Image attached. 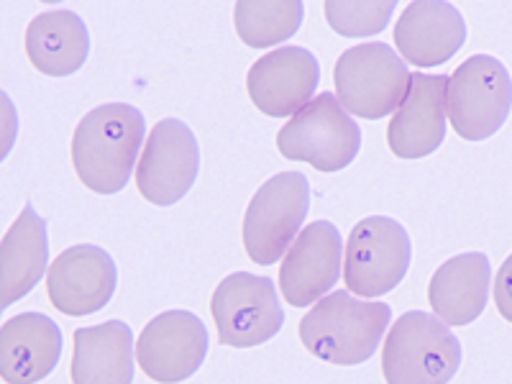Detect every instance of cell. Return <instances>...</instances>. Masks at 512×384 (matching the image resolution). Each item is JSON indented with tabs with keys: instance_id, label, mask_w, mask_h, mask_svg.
<instances>
[{
	"instance_id": "cell-14",
	"label": "cell",
	"mask_w": 512,
	"mask_h": 384,
	"mask_svg": "<svg viewBox=\"0 0 512 384\" xmlns=\"http://www.w3.org/2000/svg\"><path fill=\"white\" fill-rule=\"evenodd\" d=\"M318 82V59L308 49L282 47L251 64L246 90L256 111L269 118H287L313 100Z\"/></svg>"
},
{
	"instance_id": "cell-17",
	"label": "cell",
	"mask_w": 512,
	"mask_h": 384,
	"mask_svg": "<svg viewBox=\"0 0 512 384\" xmlns=\"http://www.w3.org/2000/svg\"><path fill=\"white\" fill-rule=\"evenodd\" d=\"M62 331L49 315L21 313L0 326V379L36 384L57 369Z\"/></svg>"
},
{
	"instance_id": "cell-7",
	"label": "cell",
	"mask_w": 512,
	"mask_h": 384,
	"mask_svg": "<svg viewBox=\"0 0 512 384\" xmlns=\"http://www.w3.org/2000/svg\"><path fill=\"white\" fill-rule=\"evenodd\" d=\"M310 208V182L300 172L269 177L244 213V249L251 262L272 267L290 249Z\"/></svg>"
},
{
	"instance_id": "cell-11",
	"label": "cell",
	"mask_w": 512,
	"mask_h": 384,
	"mask_svg": "<svg viewBox=\"0 0 512 384\" xmlns=\"http://www.w3.org/2000/svg\"><path fill=\"white\" fill-rule=\"evenodd\" d=\"M210 336L190 310H167L144 326L136 341V364L152 382L180 384L203 367Z\"/></svg>"
},
{
	"instance_id": "cell-13",
	"label": "cell",
	"mask_w": 512,
	"mask_h": 384,
	"mask_svg": "<svg viewBox=\"0 0 512 384\" xmlns=\"http://www.w3.org/2000/svg\"><path fill=\"white\" fill-rule=\"evenodd\" d=\"M49 303L67 318L100 313L116 295L118 269L113 256L93 244L64 249L47 269Z\"/></svg>"
},
{
	"instance_id": "cell-18",
	"label": "cell",
	"mask_w": 512,
	"mask_h": 384,
	"mask_svg": "<svg viewBox=\"0 0 512 384\" xmlns=\"http://www.w3.org/2000/svg\"><path fill=\"white\" fill-rule=\"evenodd\" d=\"M49 267L47 221L26 205L0 239V313L24 300Z\"/></svg>"
},
{
	"instance_id": "cell-25",
	"label": "cell",
	"mask_w": 512,
	"mask_h": 384,
	"mask_svg": "<svg viewBox=\"0 0 512 384\" xmlns=\"http://www.w3.org/2000/svg\"><path fill=\"white\" fill-rule=\"evenodd\" d=\"M495 305L502 318L512 323V254L507 256L500 272L495 274Z\"/></svg>"
},
{
	"instance_id": "cell-23",
	"label": "cell",
	"mask_w": 512,
	"mask_h": 384,
	"mask_svg": "<svg viewBox=\"0 0 512 384\" xmlns=\"http://www.w3.org/2000/svg\"><path fill=\"white\" fill-rule=\"evenodd\" d=\"M400 0H326V21L338 36L361 39L387 29Z\"/></svg>"
},
{
	"instance_id": "cell-26",
	"label": "cell",
	"mask_w": 512,
	"mask_h": 384,
	"mask_svg": "<svg viewBox=\"0 0 512 384\" xmlns=\"http://www.w3.org/2000/svg\"><path fill=\"white\" fill-rule=\"evenodd\" d=\"M41 3H62V0H41Z\"/></svg>"
},
{
	"instance_id": "cell-22",
	"label": "cell",
	"mask_w": 512,
	"mask_h": 384,
	"mask_svg": "<svg viewBox=\"0 0 512 384\" xmlns=\"http://www.w3.org/2000/svg\"><path fill=\"white\" fill-rule=\"evenodd\" d=\"M303 18V0H236L233 8L236 34L251 49H269L292 39Z\"/></svg>"
},
{
	"instance_id": "cell-8",
	"label": "cell",
	"mask_w": 512,
	"mask_h": 384,
	"mask_svg": "<svg viewBox=\"0 0 512 384\" xmlns=\"http://www.w3.org/2000/svg\"><path fill=\"white\" fill-rule=\"evenodd\" d=\"M344 254L341 277L346 290L374 300L405 280L413 259V244L405 226L395 218L372 216L351 228Z\"/></svg>"
},
{
	"instance_id": "cell-20",
	"label": "cell",
	"mask_w": 512,
	"mask_h": 384,
	"mask_svg": "<svg viewBox=\"0 0 512 384\" xmlns=\"http://www.w3.org/2000/svg\"><path fill=\"white\" fill-rule=\"evenodd\" d=\"M72 354V384H131L134 382V333L123 320L77 328Z\"/></svg>"
},
{
	"instance_id": "cell-16",
	"label": "cell",
	"mask_w": 512,
	"mask_h": 384,
	"mask_svg": "<svg viewBox=\"0 0 512 384\" xmlns=\"http://www.w3.org/2000/svg\"><path fill=\"white\" fill-rule=\"evenodd\" d=\"M464 41L466 21L448 0H413L395 26L400 57L420 70L446 64Z\"/></svg>"
},
{
	"instance_id": "cell-6",
	"label": "cell",
	"mask_w": 512,
	"mask_h": 384,
	"mask_svg": "<svg viewBox=\"0 0 512 384\" xmlns=\"http://www.w3.org/2000/svg\"><path fill=\"white\" fill-rule=\"evenodd\" d=\"M512 111V80L505 64L474 54L448 77L446 116L466 141H484L505 126Z\"/></svg>"
},
{
	"instance_id": "cell-2",
	"label": "cell",
	"mask_w": 512,
	"mask_h": 384,
	"mask_svg": "<svg viewBox=\"0 0 512 384\" xmlns=\"http://www.w3.org/2000/svg\"><path fill=\"white\" fill-rule=\"evenodd\" d=\"M390 320L387 303L359 300L349 290L328 292L300 320V341L320 361L356 367L377 354Z\"/></svg>"
},
{
	"instance_id": "cell-5",
	"label": "cell",
	"mask_w": 512,
	"mask_h": 384,
	"mask_svg": "<svg viewBox=\"0 0 512 384\" xmlns=\"http://www.w3.org/2000/svg\"><path fill=\"white\" fill-rule=\"evenodd\" d=\"M277 149L292 162L318 172H341L361 149V131L333 93H320L295 113L277 134Z\"/></svg>"
},
{
	"instance_id": "cell-24",
	"label": "cell",
	"mask_w": 512,
	"mask_h": 384,
	"mask_svg": "<svg viewBox=\"0 0 512 384\" xmlns=\"http://www.w3.org/2000/svg\"><path fill=\"white\" fill-rule=\"evenodd\" d=\"M18 139V111L13 100L0 90V164L6 162Z\"/></svg>"
},
{
	"instance_id": "cell-12",
	"label": "cell",
	"mask_w": 512,
	"mask_h": 384,
	"mask_svg": "<svg viewBox=\"0 0 512 384\" xmlns=\"http://www.w3.org/2000/svg\"><path fill=\"white\" fill-rule=\"evenodd\" d=\"M344 267V241L331 221L300 228L280 267V292L292 308H310L336 287Z\"/></svg>"
},
{
	"instance_id": "cell-10",
	"label": "cell",
	"mask_w": 512,
	"mask_h": 384,
	"mask_svg": "<svg viewBox=\"0 0 512 384\" xmlns=\"http://www.w3.org/2000/svg\"><path fill=\"white\" fill-rule=\"evenodd\" d=\"M136 187L152 205L169 208L192 190L200 172L195 134L177 118H164L149 131L136 164Z\"/></svg>"
},
{
	"instance_id": "cell-3",
	"label": "cell",
	"mask_w": 512,
	"mask_h": 384,
	"mask_svg": "<svg viewBox=\"0 0 512 384\" xmlns=\"http://www.w3.org/2000/svg\"><path fill=\"white\" fill-rule=\"evenodd\" d=\"M461 356V341L438 315L408 310L384 338V382L448 384L459 372Z\"/></svg>"
},
{
	"instance_id": "cell-9",
	"label": "cell",
	"mask_w": 512,
	"mask_h": 384,
	"mask_svg": "<svg viewBox=\"0 0 512 384\" xmlns=\"http://www.w3.org/2000/svg\"><path fill=\"white\" fill-rule=\"evenodd\" d=\"M218 341L233 349H254L272 341L285 326L277 287L269 277L249 272L228 274L210 297Z\"/></svg>"
},
{
	"instance_id": "cell-15",
	"label": "cell",
	"mask_w": 512,
	"mask_h": 384,
	"mask_svg": "<svg viewBox=\"0 0 512 384\" xmlns=\"http://www.w3.org/2000/svg\"><path fill=\"white\" fill-rule=\"evenodd\" d=\"M446 85L448 75H410L405 100L392 113L387 144L400 159L431 157L446 139Z\"/></svg>"
},
{
	"instance_id": "cell-19",
	"label": "cell",
	"mask_w": 512,
	"mask_h": 384,
	"mask_svg": "<svg viewBox=\"0 0 512 384\" xmlns=\"http://www.w3.org/2000/svg\"><path fill=\"white\" fill-rule=\"evenodd\" d=\"M492 267L487 254L469 251L443 262L428 285V303L433 315L446 326H469L484 313L489 300Z\"/></svg>"
},
{
	"instance_id": "cell-1",
	"label": "cell",
	"mask_w": 512,
	"mask_h": 384,
	"mask_svg": "<svg viewBox=\"0 0 512 384\" xmlns=\"http://www.w3.org/2000/svg\"><path fill=\"white\" fill-rule=\"evenodd\" d=\"M146 134L144 113L128 103H105L82 116L72 134V164L98 195H116L134 175Z\"/></svg>"
},
{
	"instance_id": "cell-4",
	"label": "cell",
	"mask_w": 512,
	"mask_h": 384,
	"mask_svg": "<svg viewBox=\"0 0 512 384\" xmlns=\"http://www.w3.org/2000/svg\"><path fill=\"white\" fill-rule=\"evenodd\" d=\"M338 103L346 113L379 121L400 108L410 88V70L400 54L382 41L346 49L333 70Z\"/></svg>"
},
{
	"instance_id": "cell-21",
	"label": "cell",
	"mask_w": 512,
	"mask_h": 384,
	"mask_svg": "<svg viewBox=\"0 0 512 384\" xmlns=\"http://www.w3.org/2000/svg\"><path fill=\"white\" fill-rule=\"evenodd\" d=\"M26 54L41 75H75L88 62V26L72 11L39 13L26 29Z\"/></svg>"
}]
</instances>
